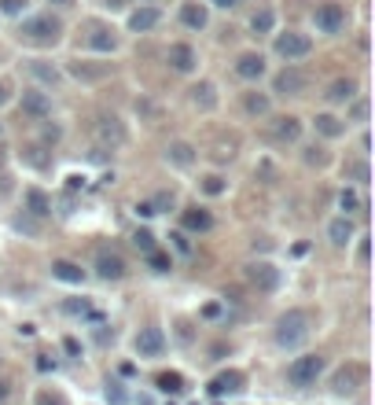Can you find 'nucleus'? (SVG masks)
Wrapping results in <instances>:
<instances>
[{"label":"nucleus","instance_id":"23","mask_svg":"<svg viewBox=\"0 0 375 405\" xmlns=\"http://www.w3.org/2000/svg\"><path fill=\"white\" fill-rule=\"evenodd\" d=\"M191 103H195L199 111H213V107H217V89H213V81L191 85Z\"/></svg>","mask_w":375,"mask_h":405},{"label":"nucleus","instance_id":"43","mask_svg":"<svg viewBox=\"0 0 375 405\" xmlns=\"http://www.w3.org/2000/svg\"><path fill=\"white\" fill-rule=\"evenodd\" d=\"M107 398H111L114 405H122V387H118V383H111V387H107Z\"/></svg>","mask_w":375,"mask_h":405},{"label":"nucleus","instance_id":"25","mask_svg":"<svg viewBox=\"0 0 375 405\" xmlns=\"http://www.w3.org/2000/svg\"><path fill=\"white\" fill-rule=\"evenodd\" d=\"M328 240L335 243V247H346V243L353 240V221H350V214H342V218H335L328 225Z\"/></svg>","mask_w":375,"mask_h":405},{"label":"nucleus","instance_id":"26","mask_svg":"<svg viewBox=\"0 0 375 405\" xmlns=\"http://www.w3.org/2000/svg\"><path fill=\"white\" fill-rule=\"evenodd\" d=\"M243 107H246V114H254V118H265V114L272 111V103H269V96H265V92H246L243 96Z\"/></svg>","mask_w":375,"mask_h":405},{"label":"nucleus","instance_id":"33","mask_svg":"<svg viewBox=\"0 0 375 405\" xmlns=\"http://www.w3.org/2000/svg\"><path fill=\"white\" fill-rule=\"evenodd\" d=\"M147 265H151L155 273H169L173 269V258H169L166 251H147Z\"/></svg>","mask_w":375,"mask_h":405},{"label":"nucleus","instance_id":"41","mask_svg":"<svg viewBox=\"0 0 375 405\" xmlns=\"http://www.w3.org/2000/svg\"><path fill=\"white\" fill-rule=\"evenodd\" d=\"M306 163H309V166H324V152H320V147H309V152H306Z\"/></svg>","mask_w":375,"mask_h":405},{"label":"nucleus","instance_id":"6","mask_svg":"<svg viewBox=\"0 0 375 405\" xmlns=\"http://www.w3.org/2000/svg\"><path fill=\"white\" fill-rule=\"evenodd\" d=\"M19 107H23V114H30L34 122H45L48 114H52V96L45 89H37V85H30V89H23Z\"/></svg>","mask_w":375,"mask_h":405},{"label":"nucleus","instance_id":"15","mask_svg":"<svg viewBox=\"0 0 375 405\" xmlns=\"http://www.w3.org/2000/svg\"><path fill=\"white\" fill-rule=\"evenodd\" d=\"M361 380H364V372H361L357 365H350V368L335 372V380H331V391H335L339 398H346V394H353V391L361 387Z\"/></svg>","mask_w":375,"mask_h":405},{"label":"nucleus","instance_id":"24","mask_svg":"<svg viewBox=\"0 0 375 405\" xmlns=\"http://www.w3.org/2000/svg\"><path fill=\"white\" fill-rule=\"evenodd\" d=\"M52 276L63 284H81L85 280V269L78 262H67V258H59V262H52Z\"/></svg>","mask_w":375,"mask_h":405},{"label":"nucleus","instance_id":"36","mask_svg":"<svg viewBox=\"0 0 375 405\" xmlns=\"http://www.w3.org/2000/svg\"><path fill=\"white\" fill-rule=\"evenodd\" d=\"M202 191H206V196H221V191H224V177L221 174L202 177Z\"/></svg>","mask_w":375,"mask_h":405},{"label":"nucleus","instance_id":"21","mask_svg":"<svg viewBox=\"0 0 375 405\" xmlns=\"http://www.w3.org/2000/svg\"><path fill=\"white\" fill-rule=\"evenodd\" d=\"M243 372H221V376H213V383H210V394L213 398H221V394H235V391H243Z\"/></svg>","mask_w":375,"mask_h":405},{"label":"nucleus","instance_id":"14","mask_svg":"<svg viewBox=\"0 0 375 405\" xmlns=\"http://www.w3.org/2000/svg\"><path fill=\"white\" fill-rule=\"evenodd\" d=\"M235 74H239L243 81H258L265 74V56L261 52H243V56L235 59Z\"/></svg>","mask_w":375,"mask_h":405},{"label":"nucleus","instance_id":"17","mask_svg":"<svg viewBox=\"0 0 375 405\" xmlns=\"http://www.w3.org/2000/svg\"><path fill=\"white\" fill-rule=\"evenodd\" d=\"M357 92H361L357 78H335V81L328 85V92H324V96H328V103H350Z\"/></svg>","mask_w":375,"mask_h":405},{"label":"nucleus","instance_id":"30","mask_svg":"<svg viewBox=\"0 0 375 405\" xmlns=\"http://www.w3.org/2000/svg\"><path fill=\"white\" fill-rule=\"evenodd\" d=\"M26 207H30V214L45 218L48 210H52V202H48V196H45L41 188H30V191H26Z\"/></svg>","mask_w":375,"mask_h":405},{"label":"nucleus","instance_id":"27","mask_svg":"<svg viewBox=\"0 0 375 405\" xmlns=\"http://www.w3.org/2000/svg\"><path fill=\"white\" fill-rule=\"evenodd\" d=\"M317 133L320 136H342L346 133V122L339 114H317Z\"/></svg>","mask_w":375,"mask_h":405},{"label":"nucleus","instance_id":"31","mask_svg":"<svg viewBox=\"0 0 375 405\" xmlns=\"http://www.w3.org/2000/svg\"><path fill=\"white\" fill-rule=\"evenodd\" d=\"M158 387L166 394H180L184 391V376H180V372H162V376H158Z\"/></svg>","mask_w":375,"mask_h":405},{"label":"nucleus","instance_id":"42","mask_svg":"<svg viewBox=\"0 0 375 405\" xmlns=\"http://www.w3.org/2000/svg\"><path fill=\"white\" fill-rule=\"evenodd\" d=\"M357 262L368 265V236H361V247H357Z\"/></svg>","mask_w":375,"mask_h":405},{"label":"nucleus","instance_id":"39","mask_svg":"<svg viewBox=\"0 0 375 405\" xmlns=\"http://www.w3.org/2000/svg\"><path fill=\"white\" fill-rule=\"evenodd\" d=\"M26 4H30V0H0V12H4V15H23L26 12Z\"/></svg>","mask_w":375,"mask_h":405},{"label":"nucleus","instance_id":"13","mask_svg":"<svg viewBox=\"0 0 375 405\" xmlns=\"http://www.w3.org/2000/svg\"><path fill=\"white\" fill-rule=\"evenodd\" d=\"M96 136L111 147H122L125 144V125L118 122L114 114H103V118H96Z\"/></svg>","mask_w":375,"mask_h":405},{"label":"nucleus","instance_id":"11","mask_svg":"<svg viewBox=\"0 0 375 405\" xmlns=\"http://www.w3.org/2000/svg\"><path fill=\"white\" fill-rule=\"evenodd\" d=\"M96 273H100V280H122L129 269H125V258H122V254L100 251V254H96Z\"/></svg>","mask_w":375,"mask_h":405},{"label":"nucleus","instance_id":"49","mask_svg":"<svg viewBox=\"0 0 375 405\" xmlns=\"http://www.w3.org/2000/svg\"><path fill=\"white\" fill-rule=\"evenodd\" d=\"M48 4H56V8H74V0H48Z\"/></svg>","mask_w":375,"mask_h":405},{"label":"nucleus","instance_id":"51","mask_svg":"<svg viewBox=\"0 0 375 405\" xmlns=\"http://www.w3.org/2000/svg\"><path fill=\"white\" fill-rule=\"evenodd\" d=\"M140 405H155L151 398H147V394H140Z\"/></svg>","mask_w":375,"mask_h":405},{"label":"nucleus","instance_id":"40","mask_svg":"<svg viewBox=\"0 0 375 405\" xmlns=\"http://www.w3.org/2000/svg\"><path fill=\"white\" fill-rule=\"evenodd\" d=\"M37 405H67V402H63L59 394H48V391H41V394H37Z\"/></svg>","mask_w":375,"mask_h":405},{"label":"nucleus","instance_id":"16","mask_svg":"<svg viewBox=\"0 0 375 405\" xmlns=\"http://www.w3.org/2000/svg\"><path fill=\"white\" fill-rule=\"evenodd\" d=\"M195 158H199V152H195V147H191L188 141H173V144L166 147V163L177 166V169H188L191 163H195Z\"/></svg>","mask_w":375,"mask_h":405},{"label":"nucleus","instance_id":"3","mask_svg":"<svg viewBox=\"0 0 375 405\" xmlns=\"http://www.w3.org/2000/svg\"><path fill=\"white\" fill-rule=\"evenodd\" d=\"M320 376H324V357L320 354H302L287 365V383H291V387L306 391V387H313Z\"/></svg>","mask_w":375,"mask_h":405},{"label":"nucleus","instance_id":"10","mask_svg":"<svg viewBox=\"0 0 375 405\" xmlns=\"http://www.w3.org/2000/svg\"><path fill=\"white\" fill-rule=\"evenodd\" d=\"M166 63H169V70H177V74H191L199 67V56H195V48H191V45L177 41V45L166 48Z\"/></svg>","mask_w":375,"mask_h":405},{"label":"nucleus","instance_id":"12","mask_svg":"<svg viewBox=\"0 0 375 405\" xmlns=\"http://www.w3.org/2000/svg\"><path fill=\"white\" fill-rule=\"evenodd\" d=\"M272 141L280 144H294L298 136H302V118H294V114H280V118H272Z\"/></svg>","mask_w":375,"mask_h":405},{"label":"nucleus","instance_id":"28","mask_svg":"<svg viewBox=\"0 0 375 405\" xmlns=\"http://www.w3.org/2000/svg\"><path fill=\"white\" fill-rule=\"evenodd\" d=\"M26 70L34 74L37 81H45V85H56V81H59V70H56V67H48L45 59H30V63H26Z\"/></svg>","mask_w":375,"mask_h":405},{"label":"nucleus","instance_id":"37","mask_svg":"<svg viewBox=\"0 0 375 405\" xmlns=\"http://www.w3.org/2000/svg\"><path fill=\"white\" fill-rule=\"evenodd\" d=\"M133 243H136V247H140L144 254H147V251H155V236H151L147 229H136V232H133Z\"/></svg>","mask_w":375,"mask_h":405},{"label":"nucleus","instance_id":"1","mask_svg":"<svg viewBox=\"0 0 375 405\" xmlns=\"http://www.w3.org/2000/svg\"><path fill=\"white\" fill-rule=\"evenodd\" d=\"M309 335H313V321H309L306 310H287V313H280V321H276V346L298 350Z\"/></svg>","mask_w":375,"mask_h":405},{"label":"nucleus","instance_id":"2","mask_svg":"<svg viewBox=\"0 0 375 405\" xmlns=\"http://www.w3.org/2000/svg\"><path fill=\"white\" fill-rule=\"evenodd\" d=\"M19 37L26 45H56L63 37V23L56 15H30L23 26H19Z\"/></svg>","mask_w":375,"mask_h":405},{"label":"nucleus","instance_id":"8","mask_svg":"<svg viewBox=\"0 0 375 405\" xmlns=\"http://www.w3.org/2000/svg\"><path fill=\"white\" fill-rule=\"evenodd\" d=\"M133 346H136V354L140 357H162L166 354V335H162V328H155V324H147L136 332L133 339Z\"/></svg>","mask_w":375,"mask_h":405},{"label":"nucleus","instance_id":"5","mask_svg":"<svg viewBox=\"0 0 375 405\" xmlns=\"http://www.w3.org/2000/svg\"><path fill=\"white\" fill-rule=\"evenodd\" d=\"M313 26L320 30V34H328V37L342 34V30H346V8L342 4H320L313 12Z\"/></svg>","mask_w":375,"mask_h":405},{"label":"nucleus","instance_id":"35","mask_svg":"<svg viewBox=\"0 0 375 405\" xmlns=\"http://www.w3.org/2000/svg\"><path fill=\"white\" fill-rule=\"evenodd\" d=\"M346 177H353L357 185H368V163H364V158H361V163H350L346 166Z\"/></svg>","mask_w":375,"mask_h":405},{"label":"nucleus","instance_id":"18","mask_svg":"<svg viewBox=\"0 0 375 405\" xmlns=\"http://www.w3.org/2000/svg\"><path fill=\"white\" fill-rule=\"evenodd\" d=\"M89 48H92V52H114V48H118V34H114L111 26L92 23V26H89Z\"/></svg>","mask_w":375,"mask_h":405},{"label":"nucleus","instance_id":"48","mask_svg":"<svg viewBox=\"0 0 375 405\" xmlns=\"http://www.w3.org/2000/svg\"><path fill=\"white\" fill-rule=\"evenodd\" d=\"M8 103V81H0V107Z\"/></svg>","mask_w":375,"mask_h":405},{"label":"nucleus","instance_id":"20","mask_svg":"<svg viewBox=\"0 0 375 405\" xmlns=\"http://www.w3.org/2000/svg\"><path fill=\"white\" fill-rule=\"evenodd\" d=\"M158 23H162V12H158V8H147V4L129 15V30H136V34H147V30H155Z\"/></svg>","mask_w":375,"mask_h":405},{"label":"nucleus","instance_id":"19","mask_svg":"<svg viewBox=\"0 0 375 405\" xmlns=\"http://www.w3.org/2000/svg\"><path fill=\"white\" fill-rule=\"evenodd\" d=\"M180 23H184L188 30H206V23H210L206 4H199V0H188V4L180 8Z\"/></svg>","mask_w":375,"mask_h":405},{"label":"nucleus","instance_id":"29","mask_svg":"<svg viewBox=\"0 0 375 405\" xmlns=\"http://www.w3.org/2000/svg\"><path fill=\"white\" fill-rule=\"evenodd\" d=\"M250 30H254V34H272V30H276V12H272V8H261V12H254Z\"/></svg>","mask_w":375,"mask_h":405},{"label":"nucleus","instance_id":"45","mask_svg":"<svg viewBox=\"0 0 375 405\" xmlns=\"http://www.w3.org/2000/svg\"><path fill=\"white\" fill-rule=\"evenodd\" d=\"M8 398H12V383H8V380H0V405H4Z\"/></svg>","mask_w":375,"mask_h":405},{"label":"nucleus","instance_id":"50","mask_svg":"<svg viewBox=\"0 0 375 405\" xmlns=\"http://www.w3.org/2000/svg\"><path fill=\"white\" fill-rule=\"evenodd\" d=\"M107 4H111V8H125L129 0H107Z\"/></svg>","mask_w":375,"mask_h":405},{"label":"nucleus","instance_id":"34","mask_svg":"<svg viewBox=\"0 0 375 405\" xmlns=\"http://www.w3.org/2000/svg\"><path fill=\"white\" fill-rule=\"evenodd\" d=\"M78 78H85V81H100V78H107V67H81V63H74L70 67Z\"/></svg>","mask_w":375,"mask_h":405},{"label":"nucleus","instance_id":"44","mask_svg":"<svg viewBox=\"0 0 375 405\" xmlns=\"http://www.w3.org/2000/svg\"><path fill=\"white\" fill-rule=\"evenodd\" d=\"M169 240H177V247L184 251V254L191 251V243H188V236H184V232H173V236H169Z\"/></svg>","mask_w":375,"mask_h":405},{"label":"nucleus","instance_id":"9","mask_svg":"<svg viewBox=\"0 0 375 405\" xmlns=\"http://www.w3.org/2000/svg\"><path fill=\"white\" fill-rule=\"evenodd\" d=\"M272 89L280 96H302L309 89V78H306V70H298V67H283L280 74H276Z\"/></svg>","mask_w":375,"mask_h":405},{"label":"nucleus","instance_id":"7","mask_svg":"<svg viewBox=\"0 0 375 405\" xmlns=\"http://www.w3.org/2000/svg\"><path fill=\"white\" fill-rule=\"evenodd\" d=\"M246 280H250V287H258V291H276V287H280V269L265 258L250 262L246 265Z\"/></svg>","mask_w":375,"mask_h":405},{"label":"nucleus","instance_id":"46","mask_svg":"<svg viewBox=\"0 0 375 405\" xmlns=\"http://www.w3.org/2000/svg\"><path fill=\"white\" fill-rule=\"evenodd\" d=\"M210 4H213V8H224V12H228V8H239L243 0H210Z\"/></svg>","mask_w":375,"mask_h":405},{"label":"nucleus","instance_id":"32","mask_svg":"<svg viewBox=\"0 0 375 405\" xmlns=\"http://www.w3.org/2000/svg\"><path fill=\"white\" fill-rule=\"evenodd\" d=\"M339 207L346 210V214H357V210H364V202L357 199V191H353V188H342L339 191Z\"/></svg>","mask_w":375,"mask_h":405},{"label":"nucleus","instance_id":"4","mask_svg":"<svg viewBox=\"0 0 375 405\" xmlns=\"http://www.w3.org/2000/svg\"><path fill=\"white\" fill-rule=\"evenodd\" d=\"M313 52V37L309 34H298V30H287V34H276V56H283L287 63L294 59H306Z\"/></svg>","mask_w":375,"mask_h":405},{"label":"nucleus","instance_id":"38","mask_svg":"<svg viewBox=\"0 0 375 405\" xmlns=\"http://www.w3.org/2000/svg\"><path fill=\"white\" fill-rule=\"evenodd\" d=\"M350 114H353V122H368V100H364V96H353Z\"/></svg>","mask_w":375,"mask_h":405},{"label":"nucleus","instance_id":"22","mask_svg":"<svg viewBox=\"0 0 375 405\" xmlns=\"http://www.w3.org/2000/svg\"><path fill=\"white\" fill-rule=\"evenodd\" d=\"M180 221H184L188 232H210V229H213L210 210H202V207H188L184 214H180Z\"/></svg>","mask_w":375,"mask_h":405},{"label":"nucleus","instance_id":"47","mask_svg":"<svg viewBox=\"0 0 375 405\" xmlns=\"http://www.w3.org/2000/svg\"><path fill=\"white\" fill-rule=\"evenodd\" d=\"M217 313H221V306H217V302H210L206 310H202V317H217Z\"/></svg>","mask_w":375,"mask_h":405}]
</instances>
